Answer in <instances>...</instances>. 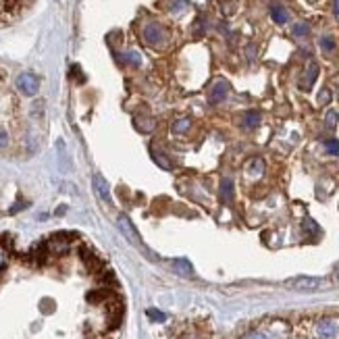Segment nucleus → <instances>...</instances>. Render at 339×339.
Instances as JSON below:
<instances>
[{
    "mask_svg": "<svg viewBox=\"0 0 339 339\" xmlns=\"http://www.w3.org/2000/svg\"><path fill=\"white\" fill-rule=\"evenodd\" d=\"M142 38L150 48H162L168 44V31L158 23H148L142 29Z\"/></svg>",
    "mask_w": 339,
    "mask_h": 339,
    "instance_id": "nucleus-1",
    "label": "nucleus"
},
{
    "mask_svg": "<svg viewBox=\"0 0 339 339\" xmlns=\"http://www.w3.org/2000/svg\"><path fill=\"white\" fill-rule=\"evenodd\" d=\"M17 90H19L23 96H36L38 90H40V77L36 73H21L15 81Z\"/></svg>",
    "mask_w": 339,
    "mask_h": 339,
    "instance_id": "nucleus-2",
    "label": "nucleus"
},
{
    "mask_svg": "<svg viewBox=\"0 0 339 339\" xmlns=\"http://www.w3.org/2000/svg\"><path fill=\"white\" fill-rule=\"evenodd\" d=\"M323 283L325 281L318 279V277H296V279L285 281V287H290V290H300V292H312V290H318Z\"/></svg>",
    "mask_w": 339,
    "mask_h": 339,
    "instance_id": "nucleus-3",
    "label": "nucleus"
},
{
    "mask_svg": "<svg viewBox=\"0 0 339 339\" xmlns=\"http://www.w3.org/2000/svg\"><path fill=\"white\" fill-rule=\"evenodd\" d=\"M316 77H318V65H316L314 61H310L308 67H306V71H304V77L300 79V88H302L304 92H308V90L314 86Z\"/></svg>",
    "mask_w": 339,
    "mask_h": 339,
    "instance_id": "nucleus-4",
    "label": "nucleus"
},
{
    "mask_svg": "<svg viewBox=\"0 0 339 339\" xmlns=\"http://www.w3.org/2000/svg\"><path fill=\"white\" fill-rule=\"evenodd\" d=\"M227 92H229V83L227 81H216L212 90H210V96H208V102L210 104H218V102H223V100L227 98Z\"/></svg>",
    "mask_w": 339,
    "mask_h": 339,
    "instance_id": "nucleus-5",
    "label": "nucleus"
},
{
    "mask_svg": "<svg viewBox=\"0 0 339 339\" xmlns=\"http://www.w3.org/2000/svg\"><path fill=\"white\" fill-rule=\"evenodd\" d=\"M94 190L98 192V196L102 200L110 202V188H108V183L104 181V177H100V175L94 177Z\"/></svg>",
    "mask_w": 339,
    "mask_h": 339,
    "instance_id": "nucleus-6",
    "label": "nucleus"
},
{
    "mask_svg": "<svg viewBox=\"0 0 339 339\" xmlns=\"http://www.w3.org/2000/svg\"><path fill=\"white\" fill-rule=\"evenodd\" d=\"M270 19H273L277 25H285L287 19H290V15H287V11L281 5H273L270 7Z\"/></svg>",
    "mask_w": 339,
    "mask_h": 339,
    "instance_id": "nucleus-7",
    "label": "nucleus"
},
{
    "mask_svg": "<svg viewBox=\"0 0 339 339\" xmlns=\"http://www.w3.org/2000/svg\"><path fill=\"white\" fill-rule=\"evenodd\" d=\"M119 225H121V231H123V233H125V235L129 237V240H131L133 244H138V246H140V237H138V233H135V231H133L131 223L127 221V218H125V216H121V218H119Z\"/></svg>",
    "mask_w": 339,
    "mask_h": 339,
    "instance_id": "nucleus-8",
    "label": "nucleus"
},
{
    "mask_svg": "<svg viewBox=\"0 0 339 339\" xmlns=\"http://www.w3.org/2000/svg\"><path fill=\"white\" fill-rule=\"evenodd\" d=\"M260 125V112L258 110H248L244 115V127L246 129H254Z\"/></svg>",
    "mask_w": 339,
    "mask_h": 339,
    "instance_id": "nucleus-9",
    "label": "nucleus"
},
{
    "mask_svg": "<svg viewBox=\"0 0 339 339\" xmlns=\"http://www.w3.org/2000/svg\"><path fill=\"white\" fill-rule=\"evenodd\" d=\"M221 198H223V202H231L233 200V179H223V183H221Z\"/></svg>",
    "mask_w": 339,
    "mask_h": 339,
    "instance_id": "nucleus-10",
    "label": "nucleus"
},
{
    "mask_svg": "<svg viewBox=\"0 0 339 339\" xmlns=\"http://www.w3.org/2000/svg\"><path fill=\"white\" fill-rule=\"evenodd\" d=\"M190 125H192V121L188 117H183V119H177V121H173V133H185L190 129Z\"/></svg>",
    "mask_w": 339,
    "mask_h": 339,
    "instance_id": "nucleus-11",
    "label": "nucleus"
},
{
    "mask_svg": "<svg viewBox=\"0 0 339 339\" xmlns=\"http://www.w3.org/2000/svg\"><path fill=\"white\" fill-rule=\"evenodd\" d=\"M262 168H264V162H262L260 158H254V160L248 164V173H250L252 177H260V175H262Z\"/></svg>",
    "mask_w": 339,
    "mask_h": 339,
    "instance_id": "nucleus-12",
    "label": "nucleus"
},
{
    "mask_svg": "<svg viewBox=\"0 0 339 339\" xmlns=\"http://www.w3.org/2000/svg\"><path fill=\"white\" fill-rule=\"evenodd\" d=\"M320 48H323V52H333V50H335V40L331 36H323V38H320Z\"/></svg>",
    "mask_w": 339,
    "mask_h": 339,
    "instance_id": "nucleus-13",
    "label": "nucleus"
},
{
    "mask_svg": "<svg viewBox=\"0 0 339 339\" xmlns=\"http://www.w3.org/2000/svg\"><path fill=\"white\" fill-rule=\"evenodd\" d=\"M308 33H310L308 23H296L294 25V36L296 38H304V36H308Z\"/></svg>",
    "mask_w": 339,
    "mask_h": 339,
    "instance_id": "nucleus-14",
    "label": "nucleus"
},
{
    "mask_svg": "<svg viewBox=\"0 0 339 339\" xmlns=\"http://www.w3.org/2000/svg\"><path fill=\"white\" fill-rule=\"evenodd\" d=\"M337 121H339V112H337V110H327V115H325V123H327V127H335Z\"/></svg>",
    "mask_w": 339,
    "mask_h": 339,
    "instance_id": "nucleus-15",
    "label": "nucleus"
},
{
    "mask_svg": "<svg viewBox=\"0 0 339 339\" xmlns=\"http://www.w3.org/2000/svg\"><path fill=\"white\" fill-rule=\"evenodd\" d=\"M325 150L333 156H339V142L337 140H327L325 142Z\"/></svg>",
    "mask_w": 339,
    "mask_h": 339,
    "instance_id": "nucleus-16",
    "label": "nucleus"
},
{
    "mask_svg": "<svg viewBox=\"0 0 339 339\" xmlns=\"http://www.w3.org/2000/svg\"><path fill=\"white\" fill-rule=\"evenodd\" d=\"M327 102H331V90L329 88H325L318 94V104H327Z\"/></svg>",
    "mask_w": 339,
    "mask_h": 339,
    "instance_id": "nucleus-17",
    "label": "nucleus"
},
{
    "mask_svg": "<svg viewBox=\"0 0 339 339\" xmlns=\"http://www.w3.org/2000/svg\"><path fill=\"white\" fill-rule=\"evenodd\" d=\"M125 61H127L129 65H133V67H138V65H140V54H138V52H127V54H125Z\"/></svg>",
    "mask_w": 339,
    "mask_h": 339,
    "instance_id": "nucleus-18",
    "label": "nucleus"
},
{
    "mask_svg": "<svg viewBox=\"0 0 339 339\" xmlns=\"http://www.w3.org/2000/svg\"><path fill=\"white\" fill-rule=\"evenodd\" d=\"M183 7H185V0H171V7H168V11L177 13V11H183Z\"/></svg>",
    "mask_w": 339,
    "mask_h": 339,
    "instance_id": "nucleus-19",
    "label": "nucleus"
},
{
    "mask_svg": "<svg viewBox=\"0 0 339 339\" xmlns=\"http://www.w3.org/2000/svg\"><path fill=\"white\" fill-rule=\"evenodd\" d=\"M175 266H177L179 270H183L185 275H192V268H190V264L185 262V260H177V262H175Z\"/></svg>",
    "mask_w": 339,
    "mask_h": 339,
    "instance_id": "nucleus-20",
    "label": "nucleus"
},
{
    "mask_svg": "<svg viewBox=\"0 0 339 339\" xmlns=\"http://www.w3.org/2000/svg\"><path fill=\"white\" fill-rule=\"evenodd\" d=\"M7 144H9V135H7V131L3 127H0V148H5Z\"/></svg>",
    "mask_w": 339,
    "mask_h": 339,
    "instance_id": "nucleus-21",
    "label": "nucleus"
},
{
    "mask_svg": "<svg viewBox=\"0 0 339 339\" xmlns=\"http://www.w3.org/2000/svg\"><path fill=\"white\" fill-rule=\"evenodd\" d=\"M333 9H335V15L339 17V0H333Z\"/></svg>",
    "mask_w": 339,
    "mask_h": 339,
    "instance_id": "nucleus-22",
    "label": "nucleus"
},
{
    "mask_svg": "<svg viewBox=\"0 0 339 339\" xmlns=\"http://www.w3.org/2000/svg\"><path fill=\"white\" fill-rule=\"evenodd\" d=\"M310 3H314V0H310Z\"/></svg>",
    "mask_w": 339,
    "mask_h": 339,
    "instance_id": "nucleus-23",
    "label": "nucleus"
}]
</instances>
